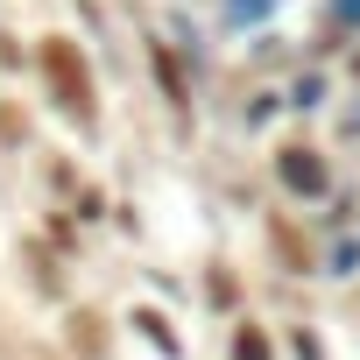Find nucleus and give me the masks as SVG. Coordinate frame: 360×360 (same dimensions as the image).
<instances>
[{
	"instance_id": "1",
	"label": "nucleus",
	"mask_w": 360,
	"mask_h": 360,
	"mask_svg": "<svg viewBox=\"0 0 360 360\" xmlns=\"http://www.w3.org/2000/svg\"><path fill=\"white\" fill-rule=\"evenodd\" d=\"M43 64H50V78H57L64 106H78V113H85V99H92V85H85V64H71V50H64V43H50V57H43Z\"/></svg>"
}]
</instances>
